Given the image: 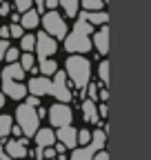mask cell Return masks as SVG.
I'll return each instance as SVG.
<instances>
[{
	"label": "cell",
	"mask_w": 151,
	"mask_h": 160,
	"mask_svg": "<svg viewBox=\"0 0 151 160\" xmlns=\"http://www.w3.org/2000/svg\"><path fill=\"white\" fill-rule=\"evenodd\" d=\"M47 118H49V125L51 127H62V125H71L73 122V111L69 107V102H56L49 107L47 111Z\"/></svg>",
	"instance_id": "8992f818"
},
{
	"label": "cell",
	"mask_w": 151,
	"mask_h": 160,
	"mask_svg": "<svg viewBox=\"0 0 151 160\" xmlns=\"http://www.w3.org/2000/svg\"><path fill=\"white\" fill-rule=\"evenodd\" d=\"M89 140H91V131L89 129H80L78 131V145H87Z\"/></svg>",
	"instance_id": "f1b7e54d"
},
{
	"label": "cell",
	"mask_w": 151,
	"mask_h": 160,
	"mask_svg": "<svg viewBox=\"0 0 151 160\" xmlns=\"http://www.w3.org/2000/svg\"><path fill=\"white\" fill-rule=\"evenodd\" d=\"M82 118H85V122L89 125H96L100 122V113H98V105H96V100H82Z\"/></svg>",
	"instance_id": "5bb4252c"
},
{
	"label": "cell",
	"mask_w": 151,
	"mask_h": 160,
	"mask_svg": "<svg viewBox=\"0 0 151 160\" xmlns=\"http://www.w3.org/2000/svg\"><path fill=\"white\" fill-rule=\"evenodd\" d=\"M107 111H109V109H107V105H105V100H102V105L98 107V113H100V118H105V116H107Z\"/></svg>",
	"instance_id": "60d3db41"
},
{
	"label": "cell",
	"mask_w": 151,
	"mask_h": 160,
	"mask_svg": "<svg viewBox=\"0 0 151 160\" xmlns=\"http://www.w3.org/2000/svg\"><path fill=\"white\" fill-rule=\"evenodd\" d=\"M0 160H9V153L5 151V142L0 140Z\"/></svg>",
	"instance_id": "8d00e7d4"
},
{
	"label": "cell",
	"mask_w": 151,
	"mask_h": 160,
	"mask_svg": "<svg viewBox=\"0 0 151 160\" xmlns=\"http://www.w3.org/2000/svg\"><path fill=\"white\" fill-rule=\"evenodd\" d=\"M40 22L45 27V31L49 36H53L56 40H62L67 33H69V27L65 22V18L56 11V9H47L45 13H40Z\"/></svg>",
	"instance_id": "3957f363"
},
{
	"label": "cell",
	"mask_w": 151,
	"mask_h": 160,
	"mask_svg": "<svg viewBox=\"0 0 151 160\" xmlns=\"http://www.w3.org/2000/svg\"><path fill=\"white\" fill-rule=\"evenodd\" d=\"M5 102H7V96H5V91H2V89H0V109L5 107Z\"/></svg>",
	"instance_id": "7bdbcfd3"
},
{
	"label": "cell",
	"mask_w": 151,
	"mask_h": 160,
	"mask_svg": "<svg viewBox=\"0 0 151 160\" xmlns=\"http://www.w3.org/2000/svg\"><path fill=\"white\" fill-rule=\"evenodd\" d=\"M25 31H27V29H25L20 22H11V25H9V36H11V38H20Z\"/></svg>",
	"instance_id": "4316f807"
},
{
	"label": "cell",
	"mask_w": 151,
	"mask_h": 160,
	"mask_svg": "<svg viewBox=\"0 0 151 160\" xmlns=\"http://www.w3.org/2000/svg\"><path fill=\"white\" fill-rule=\"evenodd\" d=\"M36 49V33L25 31L20 36V51H33Z\"/></svg>",
	"instance_id": "44dd1931"
},
{
	"label": "cell",
	"mask_w": 151,
	"mask_h": 160,
	"mask_svg": "<svg viewBox=\"0 0 151 160\" xmlns=\"http://www.w3.org/2000/svg\"><path fill=\"white\" fill-rule=\"evenodd\" d=\"M56 138L65 142L67 149H73L78 147V129L73 125H62V127H56Z\"/></svg>",
	"instance_id": "8fae6325"
},
{
	"label": "cell",
	"mask_w": 151,
	"mask_h": 160,
	"mask_svg": "<svg viewBox=\"0 0 151 160\" xmlns=\"http://www.w3.org/2000/svg\"><path fill=\"white\" fill-rule=\"evenodd\" d=\"M0 2H5V0H0Z\"/></svg>",
	"instance_id": "bcb514c9"
},
{
	"label": "cell",
	"mask_w": 151,
	"mask_h": 160,
	"mask_svg": "<svg viewBox=\"0 0 151 160\" xmlns=\"http://www.w3.org/2000/svg\"><path fill=\"white\" fill-rule=\"evenodd\" d=\"M45 7L47 9H56L58 7V0H45Z\"/></svg>",
	"instance_id": "ab89813d"
},
{
	"label": "cell",
	"mask_w": 151,
	"mask_h": 160,
	"mask_svg": "<svg viewBox=\"0 0 151 160\" xmlns=\"http://www.w3.org/2000/svg\"><path fill=\"white\" fill-rule=\"evenodd\" d=\"M56 129L53 127H38V131L33 133V142L38 147H53L56 145Z\"/></svg>",
	"instance_id": "7c38bea8"
},
{
	"label": "cell",
	"mask_w": 151,
	"mask_h": 160,
	"mask_svg": "<svg viewBox=\"0 0 151 160\" xmlns=\"http://www.w3.org/2000/svg\"><path fill=\"white\" fill-rule=\"evenodd\" d=\"M102 2H109V0H102Z\"/></svg>",
	"instance_id": "f6af8a7d"
},
{
	"label": "cell",
	"mask_w": 151,
	"mask_h": 160,
	"mask_svg": "<svg viewBox=\"0 0 151 160\" xmlns=\"http://www.w3.org/2000/svg\"><path fill=\"white\" fill-rule=\"evenodd\" d=\"M13 120L20 125L22 136H27V138H33V133L38 131V127H40V118H38V113H36V107H31L27 102L16 109Z\"/></svg>",
	"instance_id": "7a4b0ae2"
},
{
	"label": "cell",
	"mask_w": 151,
	"mask_h": 160,
	"mask_svg": "<svg viewBox=\"0 0 151 160\" xmlns=\"http://www.w3.org/2000/svg\"><path fill=\"white\" fill-rule=\"evenodd\" d=\"M9 13H11V5H9V0L0 2V18H7Z\"/></svg>",
	"instance_id": "1f68e13d"
},
{
	"label": "cell",
	"mask_w": 151,
	"mask_h": 160,
	"mask_svg": "<svg viewBox=\"0 0 151 160\" xmlns=\"http://www.w3.org/2000/svg\"><path fill=\"white\" fill-rule=\"evenodd\" d=\"M98 76H100V80H102V85L109 82V62H107V60H102V62H100V67H98Z\"/></svg>",
	"instance_id": "d4e9b609"
},
{
	"label": "cell",
	"mask_w": 151,
	"mask_h": 160,
	"mask_svg": "<svg viewBox=\"0 0 151 160\" xmlns=\"http://www.w3.org/2000/svg\"><path fill=\"white\" fill-rule=\"evenodd\" d=\"M65 73H67V78L71 80V85L76 89L85 91V87L91 80V62L80 53H71L65 60Z\"/></svg>",
	"instance_id": "6da1fadb"
},
{
	"label": "cell",
	"mask_w": 151,
	"mask_h": 160,
	"mask_svg": "<svg viewBox=\"0 0 151 160\" xmlns=\"http://www.w3.org/2000/svg\"><path fill=\"white\" fill-rule=\"evenodd\" d=\"M18 62L22 65L25 71H29V69L36 65V56H33V51H20V58H18Z\"/></svg>",
	"instance_id": "7402d4cb"
},
{
	"label": "cell",
	"mask_w": 151,
	"mask_h": 160,
	"mask_svg": "<svg viewBox=\"0 0 151 160\" xmlns=\"http://www.w3.org/2000/svg\"><path fill=\"white\" fill-rule=\"evenodd\" d=\"M27 145H29L27 136H18V138H11V140L5 138V151L9 153V158H25L29 153Z\"/></svg>",
	"instance_id": "9c48e42d"
},
{
	"label": "cell",
	"mask_w": 151,
	"mask_h": 160,
	"mask_svg": "<svg viewBox=\"0 0 151 160\" xmlns=\"http://www.w3.org/2000/svg\"><path fill=\"white\" fill-rule=\"evenodd\" d=\"M85 91L89 93V98H91V100H98V91H100V87H98V85H87V87H85Z\"/></svg>",
	"instance_id": "f546056e"
},
{
	"label": "cell",
	"mask_w": 151,
	"mask_h": 160,
	"mask_svg": "<svg viewBox=\"0 0 151 160\" xmlns=\"http://www.w3.org/2000/svg\"><path fill=\"white\" fill-rule=\"evenodd\" d=\"M93 160H109V153L105 149H98L96 153H93Z\"/></svg>",
	"instance_id": "e575fe53"
},
{
	"label": "cell",
	"mask_w": 151,
	"mask_h": 160,
	"mask_svg": "<svg viewBox=\"0 0 151 160\" xmlns=\"http://www.w3.org/2000/svg\"><path fill=\"white\" fill-rule=\"evenodd\" d=\"M53 149H56V153H58V158H60V160H65V158H67V147H65V142H60V140H56Z\"/></svg>",
	"instance_id": "83f0119b"
},
{
	"label": "cell",
	"mask_w": 151,
	"mask_h": 160,
	"mask_svg": "<svg viewBox=\"0 0 151 160\" xmlns=\"http://www.w3.org/2000/svg\"><path fill=\"white\" fill-rule=\"evenodd\" d=\"M56 51H58V40H56L53 36H49L47 31H38L36 33V60H42V58H51L56 56Z\"/></svg>",
	"instance_id": "52a82bcc"
},
{
	"label": "cell",
	"mask_w": 151,
	"mask_h": 160,
	"mask_svg": "<svg viewBox=\"0 0 151 160\" xmlns=\"http://www.w3.org/2000/svg\"><path fill=\"white\" fill-rule=\"evenodd\" d=\"M0 89L11 100H22L27 96V85L22 80H13V78H7V76H2V80H0Z\"/></svg>",
	"instance_id": "ba28073f"
},
{
	"label": "cell",
	"mask_w": 151,
	"mask_h": 160,
	"mask_svg": "<svg viewBox=\"0 0 151 160\" xmlns=\"http://www.w3.org/2000/svg\"><path fill=\"white\" fill-rule=\"evenodd\" d=\"M20 25H22L27 31L36 29L38 25H40V13H38L33 7H31V9H27V11H22V13H20Z\"/></svg>",
	"instance_id": "2e32d148"
},
{
	"label": "cell",
	"mask_w": 151,
	"mask_h": 160,
	"mask_svg": "<svg viewBox=\"0 0 151 160\" xmlns=\"http://www.w3.org/2000/svg\"><path fill=\"white\" fill-rule=\"evenodd\" d=\"M11 125H13V118L9 113H0V140H2V142L11 133Z\"/></svg>",
	"instance_id": "ffe728a7"
},
{
	"label": "cell",
	"mask_w": 151,
	"mask_h": 160,
	"mask_svg": "<svg viewBox=\"0 0 151 160\" xmlns=\"http://www.w3.org/2000/svg\"><path fill=\"white\" fill-rule=\"evenodd\" d=\"M98 98H100V100H107V98H109V91H107V89H100V91H98Z\"/></svg>",
	"instance_id": "b9f144b4"
},
{
	"label": "cell",
	"mask_w": 151,
	"mask_h": 160,
	"mask_svg": "<svg viewBox=\"0 0 151 160\" xmlns=\"http://www.w3.org/2000/svg\"><path fill=\"white\" fill-rule=\"evenodd\" d=\"M0 73L7 76V78H13V80H22V78L27 76V71L22 69V65L18 62V60H16V62H9V65H7L2 71H0Z\"/></svg>",
	"instance_id": "e0dca14e"
},
{
	"label": "cell",
	"mask_w": 151,
	"mask_h": 160,
	"mask_svg": "<svg viewBox=\"0 0 151 160\" xmlns=\"http://www.w3.org/2000/svg\"><path fill=\"white\" fill-rule=\"evenodd\" d=\"M78 18L89 20L93 27H100V25H107V22H109V13L102 11V9H96V11H87V9H82V13H80Z\"/></svg>",
	"instance_id": "9a60e30c"
},
{
	"label": "cell",
	"mask_w": 151,
	"mask_h": 160,
	"mask_svg": "<svg viewBox=\"0 0 151 160\" xmlns=\"http://www.w3.org/2000/svg\"><path fill=\"white\" fill-rule=\"evenodd\" d=\"M80 5H82V9H87V11H96V9H102V7H105L102 0H80Z\"/></svg>",
	"instance_id": "603a6c76"
},
{
	"label": "cell",
	"mask_w": 151,
	"mask_h": 160,
	"mask_svg": "<svg viewBox=\"0 0 151 160\" xmlns=\"http://www.w3.org/2000/svg\"><path fill=\"white\" fill-rule=\"evenodd\" d=\"M58 7L65 9L67 18H76L78 11H80V0H58Z\"/></svg>",
	"instance_id": "d6986e66"
},
{
	"label": "cell",
	"mask_w": 151,
	"mask_h": 160,
	"mask_svg": "<svg viewBox=\"0 0 151 160\" xmlns=\"http://www.w3.org/2000/svg\"><path fill=\"white\" fill-rule=\"evenodd\" d=\"M25 102H27V105H31V107H38V105H40V96H33V93H29V91H27Z\"/></svg>",
	"instance_id": "4dcf8cb0"
},
{
	"label": "cell",
	"mask_w": 151,
	"mask_h": 160,
	"mask_svg": "<svg viewBox=\"0 0 151 160\" xmlns=\"http://www.w3.org/2000/svg\"><path fill=\"white\" fill-rule=\"evenodd\" d=\"M93 36V47L98 49V53L100 56H105L107 51H109V27L107 25H100V29L96 31V33H91Z\"/></svg>",
	"instance_id": "4fadbf2b"
},
{
	"label": "cell",
	"mask_w": 151,
	"mask_h": 160,
	"mask_svg": "<svg viewBox=\"0 0 151 160\" xmlns=\"http://www.w3.org/2000/svg\"><path fill=\"white\" fill-rule=\"evenodd\" d=\"M20 58V47H7V51H5V60L7 62H16V60Z\"/></svg>",
	"instance_id": "cb8c5ba5"
},
{
	"label": "cell",
	"mask_w": 151,
	"mask_h": 160,
	"mask_svg": "<svg viewBox=\"0 0 151 160\" xmlns=\"http://www.w3.org/2000/svg\"><path fill=\"white\" fill-rule=\"evenodd\" d=\"M9 16H11V22H20V13H18V11L16 13H9Z\"/></svg>",
	"instance_id": "ee69618b"
},
{
	"label": "cell",
	"mask_w": 151,
	"mask_h": 160,
	"mask_svg": "<svg viewBox=\"0 0 151 160\" xmlns=\"http://www.w3.org/2000/svg\"><path fill=\"white\" fill-rule=\"evenodd\" d=\"M0 38H7V40L11 38V36H9V27H5V25H0Z\"/></svg>",
	"instance_id": "f35d334b"
},
{
	"label": "cell",
	"mask_w": 151,
	"mask_h": 160,
	"mask_svg": "<svg viewBox=\"0 0 151 160\" xmlns=\"http://www.w3.org/2000/svg\"><path fill=\"white\" fill-rule=\"evenodd\" d=\"M33 9H36L38 13H45V11H47V7H45V0H33Z\"/></svg>",
	"instance_id": "836d02e7"
},
{
	"label": "cell",
	"mask_w": 151,
	"mask_h": 160,
	"mask_svg": "<svg viewBox=\"0 0 151 160\" xmlns=\"http://www.w3.org/2000/svg\"><path fill=\"white\" fill-rule=\"evenodd\" d=\"M62 40H65V49L69 53H87L93 47L91 36H87L82 31H76V29H71V33H67Z\"/></svg>",
	"instance_id": "277c9868"
},
{
	"label": "cell",
	"mask_w": 151,
	"mask_h": 160,
	"mask_svg": "<svg viewBox=\"0 0 151 160\" xmlns=\"http://www.w3.org/2000/svg\"><path fill=\"white\" fill-rule=\"evenodd\" d=\"M36 113H38V118H40V120H42V118H47V109H45V107H40V105L36 107Z\"/></svg>",
	"instance_id": "74e56055"
},
{
	"label": "cell",
	"mask_w": 151,
	"mask_h": 160,
	"mask_svg": "<svg viewBox=\"0 0 151 160\" xmlns=\"http://www.w3.org/2000/svg\"><path fill=\"white\" fill-rule=\"evenodd\" d=\"M9 136H16V138L22 136V129H20V125H18L16 120H13V125H11V133H9Z\"/></svg>",
	"instance_id": "d590c367"
},
{
	"label": "cell",
	"mask_w": 151,
	"mask_h": 160,
	"mask_svg": "<svg viewBox=\"0 0 151 160\" xmlns=\"http://www.w3.org/2000/svg\"><path fill=\"white\" fill-rule=\"evenodd\" d=\"M13 7H16L18 13H22V11H27V9L33 7V0H13Z\"/></svg>",
	"instance_id": "484cf974"
},
{
	"label": "cell",
	"mask_w": 151,
	"mask_h": 160,
	"mask_svg": "<svg viewBox=\"0 0 151 160\" xmlns=\"http://www.w3.org/2000/svg\"><path fill=\"white\" fill-rule=\"evenodd\" d=\"M27 91L33 93V96H49L51 91V78L49 76H42V73H38V76H31L29 78V85H27Z\"/></svg>",
	"instance_id": "30bf717a"
},
{
	"label": "cell",
	"mask_w": 151,
	"mask_h": 160,
	"mask_svg": "<svg viewBox=\"0 0 151 160\" xmlns=\"http://www.w3.org/2000/svg\"><path fill=\"white\" fill-rule=\"evenodd\" d=\"M9 47V40L7 38H0V60H5V51Z\"/></svg>",
	"instance_id": "d6a6232c"
},
{
	"label": "cell",
	"mask_w": 151,
	"mask_h": 160,
	"mask_svg": "<svg viewBox=\"0 0 151 160\" xmlns=\"http://www.w3.org/2000/svg\"><path fill=\"white\" fill-rule=\"evenodd\" d=\"M38 69H40V73L42 76H53L56 71H58V62L53 60V56L51 58H42V60H38Z\"/></svg>",
	"instance_id": "ac0fdd59"
},
{
	"label": "cell",
	"mask_w": 151,
	"mask_h": 160,
	"mask_svg": "<svg viewBox=\"0 0 151 160\" xmlns=\"http://www.w3.org/2000/svg\"><path fill=\"white\" fill-rule=\"evenodd\" d=\"M49 96H53L56 100H60V102H71V87H69V78L65 71H56L53 78H51V91Z\"/></svg>",
	"instance_id": "5b68a950"
}]
</instances>
